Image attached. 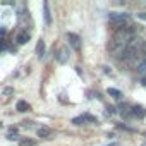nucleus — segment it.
<instances>
[{
    "label": "nucleus",
    "instance_id": "423d86ee",
    "mask_svg": "<svg viewBox=\"0 0 146 146\" xmlns=\"http://www.w3.org/2000/svg\"><path fill=\"white\" fill-rule=\"evenodd\" d=\"M52 134H53V131H52L50 127H45V125H43V127H40V129H38V136H40V137H43V139H50V137H52Z\"/></svg>",
    "mask_w": 146,
    "mask_h": 146
},
{
    "label": "nucleus",
    "instance_id": "9b49d317",
    "mask_svg": "<svg viewBox=\"0 0 146 146\" xmlns=\"http://www.w3.org/2000/svg\"><path fill=\"white\" fill-rule=\"evenodd\" d=\"M136 70H137V74H139V76L146 78V60H143V62L136 67Z\"/></svg>",
    "mask_w": 146,
    "mask_h": 146
},
{
    "label": "nucleus",
    "instance_id": "6e6552de",
    "mask_svg": "<svg viewBox=\"0 0 146 146\" xmlns=\"http://www.w3.org/2000/svg\"><path fill=\"white\" fill-rule=\"evenodd\" d=\"M45 50H46V48H45V41L40 40L38 45H36V55H38L40 58H43V57H45Z\"/></svg>",
    "mask_w": 146,
    "mask_h": 146
},
{
    "label": "nucleus",
    "instance_id": "a211bd4d",
    "mask_svg": "<svg viewBox=\"0 0 146 146\" xmlns=\"http://www.w3.org/2000/svg\"><path fill=\"white\" fill-rule=\"evenodd\" d=\"M4 35H5V29L2 28V29H0V36H4Z\"/></svg>",
    "mask_w": 146,
    "mask_h": 146
},
{
    "label": "nucleus",
    "instance_id": "0eeeda50",
    "mask_svg": "<svg viewBox=\"0 0 146 146\" xmlns=\"http://www.w3.org/2000/svg\"><path fill=\"white\" fill-rule=\"evenodd\" d=\"M16 41H17L19 45H24V43H28V41H29V33H28V31H21V33L16 36Z\"/></svg>",
    "mask_w": 146,
    "mask_h": 146
},
{
    "label": "nucleus",
    "instance_id": "ddd939ff",
    "mask_svg": "<svg viewBox=\"0 0 146 146\" xmlns=\"http://www.w3.org/2000/svg\"><path fill=\"white\" fill-rule=\"evenodd\" d=\"M11 95H14V90H12V88H5V90H4V100H2V102H4V103L9 102Z\"/></svg>",
    "mask_w": 146,
    "mask_h": 146
},
{
    "label": "nucleus",
    "instance_id": "20e7f679",
    "mask_svg": "<svg viewBox=\"0 0 146 146\" xmlns=\"http://www.w3.org/2000/svg\"><path fill=\"white\" fill-rule=\"evenodd\" d=\"M55 58H57V62H58V64H65V62L69 60V50H67L65 46L58 48V52L55 53Z\"/></svg>",
    "mask_w": 146,
    "mask_h": 146
},
{
    "label": "nucleus",
    "instance_id": "f8f14e48",
    "mask_svg": "<svg viewBox=\"0 0 146 146\" xmlns=\"http://www.w3.org/2000/svg\"><path fill=\"white\" fill-rule=\"evenodd\" d=\"M107 93H108L110 96H113L115 100H120V98H122V93H120L119 90H115V88H108V91H107Z\"/></svg>",
    "mask_w": 146,
    "mask_h": 146
},
{
    "label": "nucleus",
    "instance_id": "f257e3e1",
    "mask_svg": "<svg viewBox=\"0 0 146 146\" xmlns=\"http://www.w3.org/2000/svg\"><path fill=\"white\" fill-rule=\"evenodd\" d=\"M134 35H136V26H129V28H120L113 33V38H112V45L113 46H120V48H125L132 40H134Z\"/></svg>",
    "mask_w": 146,
    "mask_h": 146
},
{
    "label": "nucleus",
    "instance_id": "f03ea898",
    "mask_svg": "<svg viewBox=\"0 0 146 146\" xmlns=\"http://www.w3.org/2000/svg\"><path fill=\"white\" fill-rule=\"evenodd\" d=\"M129 19H131V16L125 14V12H110L108 14V23L115 28V31L124 28V24L129 23Z\"/></svg>",
    "mask_w": 146,
    "mask_h": 146
},
{
    "label": "nucleus",
    "instance_id": "dca6fc26",
    "mask_svg": "<svg viewBox=\"0 0 146 146\" xmlns=\"http://www.w3.org/2000/svg\"><path fill=\"white\" fill-rule=\"evenodd\" d=\"M2 50H5V41L0 40V52H2Z\"/></svg>",
    "mask_w": 146,
    "mask_h": 146
},
{
    "label": "nucleus",
    "instance_id": "9d476101",
    "mask_svg": "<svg viewBox=\"0 0 146 146\" xmlns=\"http://www.w3.org/2000/svg\"><path fill=\"white\" fill-rule=\"evenodd\" d=\"M16 108H17V112H28L29 110V103L24 102V100H19L17 105H16Z\"/></svg>",
    "mask_w": 146,
    "mask_h": 146
},
{
    "label": "nucleus",
    "instance_id": "aec40b11",
    "mask_svg": "<svg viewBox=\"0 0 146 146\" xmlns=\"http://www.w3.org/2000/svg\"><path fill=\"white\" fill-rule=\"evenodd\" d=\"M144 146H146V144H144Z\"/></svg>",
    "mask_w": 146,
    "mask_h": 146
},
{
    "label": "nucleus",
    "instance_id": "2eb2a0df",
    "mask_svg": "<svg viewBox=\"0 0 146 146\" xmlns=\"http://www.w3.org/2000/svg\"><path fill=\"white\" fill-rule=\"evenodd\" d=\"M7 139H11V141H14V139H17V132H16V131L12 129V131H11V132L7 134Z\"/></svg>",
    "mask_w": 146,
    "mask_h": 146
},
{
    "label": "nucleus",
    "instance_id": "4468645a",
    "mask_svg": "<svg viewBox=\"0 0 146 146\" xmlns=\"http://www.w3.org/2000/svg\"><path fill=\"white\" fill-rule=\"evenodd\" d=\"M19 146H36V143L33 139H21L19 141Z\"/></svg>",
    "mask_w": 146,
    "mask_h": 146
},
{
    "label": "nucleus",
    "instance_id": "39448f33",
    "mask_svg": "<svg viewBox=\"0 0 146 146\" xmlns=\"http://www.w3.org/2000/svg\"><path fill=\"white\" fill-rule=\"evenodd\" d=\"M131 117H134V119H144L146 117V108H143L139 105L131 107Z\"/></svg>",
    "mask_w": 146,
    "mask_h": 146
},
{
    "label": "nucleus",
    "instance_id": "1a4fd4ad",
    "mask_svg": "<svg viewBox=\"0 0 146 146\" xmlns=\"http://www.w3.org/2000/svg\"><path fill=\"white\" fill-rule=\"evenodd\" d=\"M43 9H45V23L50 26L52 24V12H50V7H48V2L43 4Z\"/></svg>",
    "mask_w": 146,
    "mask_h": 146
},
{
    "label": "nucleus",
    "instance_id": "6ab92c4d",
    "mask_svg": "<svg viewBox=\"0 0 146 146\" xmlns=\"http://www.w3.org/2000/svg\"><path fill=\"white\" fill-rule=\"evenodd\" d=\"M107 146H119V143H112V144H107Z\"/></svg>",
    "mask_w": 146,
    "mask_h": 146
},
{
    "label": "nucleus",
    "instance_id": "f3484780",
    "mask_svg": "<svg viewBox=\"0 0 146 146\" xmlns=\"http://www.w3.org/2000/svg\"><path fill=\"white\" fill-rule=\"evenodd\" d=\"M107 112L108 113H115V107H107Z\"/></svg>",
    "mask_w": 146,
    "mask_h": 146
},
{
    "label": "nucleus",
    "instance_id": "7ed1b4c3",
    "mask_svg": "<svg viewBox=\"0 0 146 146\" xmlns=\"http://www.w3.org/2000/svg\"><path fill=\"white\" fill-rule=\"evenodd\" d=\"M67 41L69 45L72 46V50H76V52H81V38L74 33H67Z\"/></svg>",
    "mask_w": 146,
    "mask_h": 146
}]
</instances>
